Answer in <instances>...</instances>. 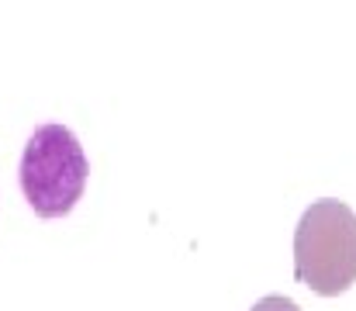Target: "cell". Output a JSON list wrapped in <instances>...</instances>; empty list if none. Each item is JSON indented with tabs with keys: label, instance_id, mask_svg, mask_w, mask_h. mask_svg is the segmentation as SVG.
Segmentation results:
<instances>
[{
	"label": "cell",
	"instance_id": "3957f363",
	"mask_svg": "<svg viewBox=\"0 0 356 311\" xmlns=\"http://www.w3.org/2000/svg\"><path fill=\"white\" fill-rule=\"evenodd\" d=\"M249 311H301L291 298H280V294H270V298H263V301H256Z\"/></svg>",
	"mask_w": 356,
	"mask_h": 311
},
{
	"label": "cell",
	"instance_id": "6da1fadb",
	"mask_svg": "<svg viewBox=\"0 0 356 311\" xmlns=\"http://www.w3.org/2000/svg\"><path fill=\"white\" fill-rule=\"evenodd\" d=\"M294 273L298 280L336 298L356 284V214L350 205L325 198L301 214L294 232Z\"/></svg>",
	"mask_w": 356,
	"mask_h": 311
},
{
	"label": "cell",
	"instance_id": "7a4b0ae2",
	"mask_svg": "<svg viewBox=\"0 0 356 311\" xmlns=\"http://www.w3.org/2000/svg\"><path fill=\"white\" fill-rule=\"evenodd\" d=\"M21 191L24 201L42 218H63L83 198L90 163L83 145L66 125H42L31 131L21 156Z\"/></svg>",
	"mask_w": 356,
	"mask_h": 311
}]
</instances>
